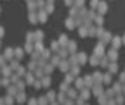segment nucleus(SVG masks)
<instances>
[{
  "instance_id": "f257e3e1",
  "label": "nucleus",
  "mask_w": 125,
  "mask_h": 105,
  "mask_svg": "<svg viewBox=\"0 0 125 105\" xmlns=\"http://www.w3.org/2000/svg\"><path fill=\"white\" fill-rule=\"evenodd\" d=\"M12 74H14V71L10 69V66H9V64L2 67V78H10Z\"/></svg>"
},
{
  "instance_id": "f03ea898",
  "label": "nucleus",
  "mask_w": 125,
  "mask_h": 105,
  "mask_svg": "<svg viewBox=\"0 0 125 105\" xmlns=\"http://www.w3.org/2000/svg\"><path fill=\"white\" fill-rule=\"evenodd\" d=\"M4 57L7 59V62H10V60H14V48H5V52H4Z\"/></svg>"
},
{
  "instance_id": "7ed1b4c3",
  "label": "nucleus",
  "mask_w": 125,
  "mask_h": 105,
  "mask_svg": "<svg viewBox=\"0 0 125 105\" xmlns=\"http://www.w3.org/2000/svg\"><path fill=\"white\" fill-rule=\"evenodd\" d=\"M16 102H17V103H24V102H28L26 91H19V93L16 95Z\"/></svg>"
},
{
  "instance_id": "20e7f679",
  "label": "nucleus",
  "mask_w": 125,
  "mask_h": 105,
  "mask_svg": "<svg viewBox=\"0 0 125 105\" xmlns=\"http://www.w3.org/2000/svg\"><path fill=\"white\" fill-rule=\"evenodd\" d=\"M46 17H48V12H46L45 9H40V11H38V21H40V23H45Z\"/></svg>"
},
{
  "instance_id": "39448f33",
  "label": "nucleus",
  "mask_w": 125,
  "mask_h": 105,
  "mask_svg": "<svg viewBox=\"0 0 125 105\" xmlns=\"http://www.w3.org/2000/svg\"><path fill=\"white\" fill-rule=\"evenodd\" d=\"M24 53H26L24 48H14V59H16V60H21V59L24 57Z\"/></svg>"
},
{
  "instance_id": "423d86ee",
  "label": "nucleus",
  "mask_w": 125,
  "mask_h": 105,
  "mask_svg": "<svg viewBox=\"0 0 125 105\" xmlns=\"http://www.w3.org/2000/svg\"><path fill=\"white\" fill-rule=\"evenodd\" d=\"M19 93V90H17V86L16 84H10V86H7V95H10V96H14L16 98V95Z\"/></svg>"
},
{
  "instance_id": "0eeeda50",
  "label": "nucleus",
  "mask_w": 125,
  "mask_h": 105,
  "mask_svg": "<svg viewBox=\"0 0 125 105\" xmlns=\"http://www.w3.org/2000/svg\"><path fill=\"white\" fill-rule=\"evenodd\" d=\"M24 81H26V84H33V83L36 81V78H34L33 72H28V74L24 76Z\"/></svg>"
},
{
  "instance_id": "6e6552de",
  "label": "nucleus",
  "mask_w": 125,
  "mask_h": 105,
  "mask_svg": "<svg viewBox=\"0 0 125 105\" xmlns=\"http://www.w3.org/2000/svg\"><path fill=\"white\" fill-rule=\"evenodd\" d=\"M16 86H17V90H19V91H26V86H28V84H26L24 78H21V79L16 83Z\"/></svg>"
},
{
  "instance_id": "1a4fd4ad",
  "label": "nucleus",
  "mask_w": 125,
  "mask_h": 105,
  "mask_svg": "<svg viewBox=\"0 0 125 105\" xmlns=\"http://www.w3.org/2000/svg\"><path fill=\"white\" fill-rule=\"evenodd\" d=\"M28 9H29V12H34L38 9V0H29V2H28Z\"/></svg>"
},
{
  "instance_id": "9d476101",
  "label": "nucleus",
  "mask_w": 125,
  "mask_h": 105,
  "mask_svg": "<svg viewBox=\"0 0 125 105\" xmlns=\"http://www.w3.org/2000/svg\"><path fill=\"white\" fill-rule=\"evenodd\" d=\"M16 74H17L19 78H24V76L28 74V67H24V66H19V69L16 71Z\"/></svg>"
},
{
  "instance_id": "9b49d317",
  "label": "nucleus",
  "mask_w": 125,
  "mask_h": 105,
  "mask_svg": "<svg viewBox=\"0 0 125 105\" xmlns=\"http://www.w3.org/2000/svg\"><path fill=\"white\" fill-rule=\"evenodd\" d=\"M38 69V62L36 60H31L29 64H28V72H34Z\"/></svg>"
},
{
  "instance_id": "f8f14e48",
  "label": "nucleus",
  "mask_w": 125,
  "mask_h": 105,
  "mask_svg": "<svg viewBox=\"0 0 125 105\" xmlns=\"http://www.w3.org/2000/svg\"><path fill=\"white\" fill-rule=\"evenodd\" d=\"M28 19H29V23H38V12L34 11V12H29V16H28Z\"/></svg>"
},
{
  "instance_id": "ddd939ff",
  "label": "nucleus",
  "mask_w": 125,
  "mask_h": 105,
  "mask_svg": "<svg viewBox=\"0 0 125 105\" xmlns=\"http://www.w3.org/2000/svg\"><path fill=\"white\" fill-rule=\"evenodd\" d=\"M9 66H10V69L16 72V71L19 69V66H21V64H19V60H16V59H14V60H10V62H9Z\"/></svg>"
},
{
  "instance_id": "4468645a",
  "label": "nucleus",
  "mask_w": 125,
  "mask_h": 105,
  "mask_svg": "<svg viewBox=\"0 0 125 105\" xmlns=\"http://www.w3.org/2000/svg\"><path fill=\"white\" fill-rule=\"evenodd\" d=\"M33 74H34V78H36V79H41V78L45 76V71H43L41 67H38V69H36V71H34Z\"/></svg>"
},
{
  "instance_id": "2eb2a0df",
  "label": "nucleus",
  "mask_w": 125,
  "mask_h": 105,
  "mask_svg": "<svg viewBox=\"0 0 125 105\" xmlns=\"http://www.w3.org/2000/svg\"><path fill=\"white\" fill-rule=\"evenodd\" d=\"M4 102H5V105H14L16 98H14V96H10V95H5V96H4Z\"/></svg>"
},
{
  "instance_id": "dca6fc26",
  "label": "nucleus",
  "mask_w": 125,
  "mask_h": 105,
  "mask_svg": "<svg viewBox=\"0 0 125 105\" xmlns=\"http://www.w3.org/2000/svg\"><path fill=\"white\" fill-rule=\"evenodd\" d=\"M34 50L41 53V52L45 50V48H43V43H41V41H36V43H34Z\"/></svg>"
},
{
  "instance_id": "f3484780",
  "label": "nucleus",
  "mask_w": 125,
  "mask_h": 105,
  "mask_svg": "<svg viewBox=\"0 0 125 105\" xmlns=\"http://www.w3.org/2000/svg\"><path fill=\"white\" fill-rule=\"evenodd\" d=\"M43 38V31H34V41H41Z\"/></svg>"
},
{
  "instance_id": "a211bd4d",
  "label": "nucleus",
  "mask_w": 125,
  "mask_h": 105,
  "mask_svg": "<svg viewBox=\"0 0 125 105\" xmlns=\"http://www.w3.org/2000/svg\"><path fill=\"white\" fill-rule=\"evenodd\" d=\"M40 57H41V53H40V52H36V50H34V52H31V60H36V62H38V59H40Z\"/></svg>"
},
{
  "instance_id": "6ab92c4d",
  "label": "nucleus",
  "mask_w": 125,
  "mask_h": 105,
  "mask_svg": "<svg viewBox=\"0 0 125 105\" xmlns=\"http://www.w3.org/2000/svg\"><path fill=\"white\" fill-rule=\"evenodd\" d=\"M19 79H21V78H19V76H17V74H16V72H14V74H12V76H10V84H16V83H17V81H19Z\"/></svg>"
},
{
  "instance_id": "aec40b11",
  "label": "nucleus",
  "mask_w": 125,
  "mask_h": 105,
  "mask_svg": "<svg viewBox=\"0 0 125 105\" xmlns=\"http://www.w3.org/2000/svg\"><path fill=\"white\" fill-rule=\"evenodd\" d=\"M52 69H53V64H48V66H45V69H43V71H45V74L48 76V74L52 72Z\"/></svg>"
},
{
  "instance_id": "412c9836",
  "label": "nucleus",
  "mask_w": 125,
  "mask_h": 105,
  "mask_svg": "<svg viewBox=\"0 0 125 105\" xmlns=\"http://www.w3.org/2000/svg\"><path fill=\"white\" fill-rule=\"evenodd\" d=\"M2 86H10V78H2Z\"/></svg>"
},
{
  "instance_id": "4be33fe9",
  "label": "nucleus",
  "mask_w": 125,
  "mask_h": 105,
  "mask_svg": "<svg viewBox=\"0 0 125 105\" xmlns=\"http://www.w3.org/2000/svg\"><path fill=\"white\" fill-rule=\"evenodd\" d=\"M46 103H48V98H46V96L38 98V105H46Z\"/></svg>"
},
{
  "instance_id": "5701e85b",
  "label": "nucleus",
  "mask_w": 125,
  "mask_h": 105,
  "mask_svg": "<svg viewBox=\"0 0 125 105\" xmlns=\"http://www.w3.org/2000/svg\"><path fill=\"white\" fill-rule=\"evenodd\" d=\"M33 86H34V88H36V90H40V88H41V86H43V84H41V79H36V81H34V83H33Z\"/></svg>"
},
{
  "instance_id": "b1692460",
  "label": "nucleus",
  "mask_w": 125,
  "mask_h": 105,
  "mask_svg": "<svg viewBox=\"0 0 125 105\" xmlns=\"http://www.w3.org/2000/svg\"><path fill=\"white\" fill-rule=\"evenodd\" d=\"M4 66H7V59L4 55H0V67H4Z\"/></svg>"
},
{
  "instance_id": "393cba45",
  "label": "nucleus",
  "mask_w": 125,
  "mask_h": 105,
  "mask_svg": "<svg viewBox=\"0 0 125 105\" xmlns=\"http://www.w3.org/2000/svg\"><path fill=\"white\" fill-rule=\"evenodd\" d=\"M28 105H38V98H29L28 100Z\"/></svg>"
},
{
  "instance_id": "a878e982",
  "label": "nucleus",
  "mask_w": 125,
  "mask_h": 105,
  "mask_svg": "<svg viewBox=\"0 0 125 105\" xmlns=\"http://www.w3.org/2000/svg\"><path fill=\"white\" fill-rule=\"evenodd\" d=\"M41 57H43V59L46 60V59L50 57V52H48V50H43V52H41Z\"/></svg>"
},
{
  "instance_id": "bb28decb",
  "label": "nucleus",
  "mask_w": 125,
  "mask_h": 105,
  "mask_svg": "<svg viewBox=\"0 0 125 105\" xmlns=\"http://www.w3.org/2000/svg\"><path fill=\"white\" fill-rule=\"evenodd\" d=\"M45 11H46V12H52V11H53V4H48V5L45 7Z\"/></svg>"
},
{
  "instance_id": "cd10ccee",
  "label": "nucleus",
  "mask_w": 125,
  "mask_h": 105,
  "mask_svg": "<svg viewBox=\"0 0 125 105\" xmlns=\"http://www.w3.org/2000/svg\"><path fill=\"white\" fill-rule=\"evenodd\" d=\"M46 98H48V100H55V93H52V91H50V93H48V96H46Z\"/></svg>"
},
{
  "instance_id": "c85d7f7f",
  "label": "nucleus",
  "mask_w": 125,
  "mask_h": 105,
  "mask_svg": "<svg viewBox=\"0 0 125 105\" xmlns=\"http://www.w3.org/2000/svg\"><path fill=\"white\" fill-rule=\"evenodd\" d=\"M4 35H5V29H4V28H2V26H0V38H2V36H4Z\"/></svg>"
},
{
  "instance_id": "c756f323",
  "label": "nucleus",
  "mask_w": 125,
  "mask_h": 105,
  "mask_svg": "<svg viewBox=\"0 0 125 105\" xmlns=\"http://www.w3.org/2000/svg\"><path fill=\"white\" fill-rule=\"evenodd\" d=\"M52 50H58V43H53L52 45Z\"/></svg>"
},
{
  "instance_id": "7c9ffc66",
  "label": "nucleus",
  "mask_w": 125,
  "mask_h": 105,
  "mask_svg": "<svg viewBox=\"0 0 125 105\" xmlns=\"http://www.w3.org/2000/svg\"><path fill=\"white\" fill-rule=\"evenodd\" d=\"M60 66H62V71H67V64H65V62H62Z\"/></svg>"
},
{
  "instance_id": "2f4dec72",
  "label": "nucleus",
  "mask_w": 125,
  "mask_h": 105,
  "mask_svg": "<svg viewBox=\"0 0 125 105\" xmlns=\"http://www.w3.org/2000/svg\"><path fill=\"white\" fill-rule=\"evenodd\" d=\"M0 105H5V102H4V98H0Z\"/></svg>"
},
{
  "instance_id": "473e14b6",
  "label": "nucleus",
  "mask_w": 125,
  "mask_h": 105,
  "mask_svg": "<svg viewBox=\"0 0 125 105\" xmlns=\"http://www.w3.org/2000/svg\"><path fill=\"white\" fill-rule=\"evenodd\" d=\"M48 4H53V0H48Z\"/></svg>"
},
{
  "instance_id": "72a5a7b5",
  "label": "nucleus",
  "mask_w": 125,
  "mask_h": 105,
  "mask_svg": "<svg viewBox=\"0 0 125 105\" xmlns=\"http://www.w3.org/2000/svg\"><path fill=\"white\" fill-rule=\"evenodd\" d=\"M0 86H2V78H0Z\"/></svg>"
},
{
  "instance_id": "f704fd0d",
  "label": "nucleus",
  "mask_w": 125,
  "mask_h": 105,
  "mask_svg": "<svg viewBox=\"0 0 125 105\" xmlns=\"http://www.w3.org/2000/svg\"><path fill=\"white\" fill-rule=\"evenodd\" d=\"M0 76H2V67H0Z\"/></svg>"
},
{
  "instance_id": "c9c22d12",
  "label": "nucleus",
  "mask_w": 125,
  "mask_h": 105,
  "mask_svg": "<svg viewBox=\"0 0 125 105\" xmlns=\"http://www.w3.org/2000/svg\"><path fill=\"white\" fill-rule=\"evenodd\" d=\"M0 47H2V40H0Z\"/></svg>"
},
{
  "instance_id": "e433bc0d",
  "label": "nucleus",
  "mask_w": 125,
  "mask_h": 105,
  "mask_svg": "<svg viewBox=\"0 0 125 105\" xmlns=\"http://www.w3.org/2000/svg\"><path fill=\"white\" fill-rule=\"evenodd\" d=\"M26 2H29V0H26Z\"/></svg>"
},
{
  "instance_id": "4c0bfd02",
  "label": "nucleus",
  "mask_w": 125,
  "mask_h": 105,
  "mask_svg": "<svg viewBox=\"0 0 125 105\" xmlns=\"http://www.w3.org/2000/svg\"><path fill=\"white\" fill-rule=\"evenodd\" d=\"M0 12H2V11H0Z\"/></svg>"
}]
</instances>
